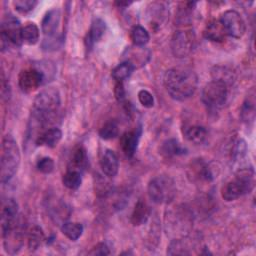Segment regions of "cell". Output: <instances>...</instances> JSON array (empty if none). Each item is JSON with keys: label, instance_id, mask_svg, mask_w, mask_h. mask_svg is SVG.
<instances>
[{"label": "cell", "instance_id": "17", "mask_svg": "<svg viewBox=\"0 0 256 256\" xmlns=\"http://www.w3.org/2000/svg\"><path fill=\"white\" fill-rule=\"evenodd\" d=\"M62 138V132L59 128L52 127L41 132L36 138V144L39 146L55 147Z\"/></svg>", "mask_w": 256, "mask_h": 256}, {"label": "cell", "instance_id": "34", "mask_svg": "<svg viewBox=\"0 0 256 256\" xmlns=\"http://www.w3.org/2000/svg\"><path fill=\"white\" fill-rule=\"evenodd\" d=\"M36 167L40 172L44 174H49L54 169V161L50 157H43L38 160Z\"/></svg>", "mask_w": 256, "mask_h": 256}, {"label": "cell", "instance_id": "3", "mask_svg": "<svg viewBox=\"0 0 256 256\" xmlns=\"http://www.w3.org/2000/svg\"><path fill=\"white\" fill-rule=\"evenodd\" d=\"M255 185V173L252 167L239 169L234 177L221 189V196L225 201H234L250 193Z\"/></svg>", "mask_w": 256, "mask_h": 256}, {"label": "cell", "instance_id": "5", "mask_svg": "<svg viewBox=\"0 0 256 256\" xmlns=\"http://www.w3.org/2000/svg\"><path fill=\"white\" fill-rule=\"evenodd\" d=\"M147 192L154 203L167 204L172 202L176 195V185L170 176L159 175L150 180Z\"/></svg>", "mask_w": 256, "mask_h": 256}, {"label": "cell", "instance_id": "28", "mask_svg": "<svg viewBox=\"0 0 256 256\" xmlns=\"http://www.w3.org/2000/svg\"><path fill=\"white\" fill-rule=\"evenodd\" d=\"M149 13L148 16L150 18V22L153 25H160L165 17H166V13H165V7L161 4V3H152L149 7Z\"/></svg>", "mask_w": 256, "mask_h": 256}, {"label": "cell", "instance_id": "6", "mask_svg": "<svg viewBox=\"0 0 256 256\" xmlns=\"http://www.w3.org/2000/svg\"><path fill=\"white\" fill-rule=\"evenodd\" d=\"M228 96V85L221 80H212L208 82L202 90L201 99L202 102L209 109H219L221 108Z\"/></svg>", "mask_w": 256, "mask_h": 256}, {"label": "cell", "instance_id": "30", "mask_svg": "<svg viewBox=\"0 0 256 256\" xmlns=\"http://www.w3.org/2000/svg\"><path fill=\"white\" fill-rule=\"evenodd\" d=\"M149 33L148 31L142 27V26H134L131 30V39L133 41V43L136 45V46H144L148 43L149 41Z\"/></svg>", "mask_w": 256, "mask_h": 256}, {"label": "cell", "instance_id": "13", "mask_svg": "<svg viewBox=\"0 0 256 256\" xmlns=\"http://www.w3.org/2000/svg\"><path fill=\"white\" fill-rule=\"evenodd\" d=\"M59 24H60V11L58 9H52L45 14L41 23L42 32L45 36L44 42L49 41V43L51 44V41L55 40Z\"/></svg>", "mask_w": 256, "mask_h": 256}, {"label": "cell", "instance_id": "14", "mask_svg": "<svg viewBox=\"0 0 256 256\" xmlns=\"http://www.w3.org/2000/svg\"><path fill=\"white\" fill-rule=\"evenodd\" d=\"M140 130H134L125 132L120 139V145L123 153L126 157L131 158L137 149L139 138H140Z\"/></svg>", "mask_w": 256, "mask_h": 256}, {"label": "cell", "instance_id": "31", "mask_svg": "<svg viewBox=\"0 0 256 256\" xmlns=\"http://www.w3.org/2000/svg\"><path fill=\"white\" fill-rule=\"evenodd\" d=\"M118 132L119 129L117 123L113 120H110L102 126V128L99 131V135L104 140H110L115 138L118 135Z\"/></svg>", "mask_w": 256, "mask_h": 256}, {"label": "cell", "instance_id": "36", "mask_svg": "<svg viewBox=\"0 0 256 256\" xmlns=\"http://www.w3.org/2000/svg\"><path fill=\"white\" fill-rule=\"evenodd\" d=\"M247 152V147H246V143L244 140H238L236 145H235V149H234V158L235 159H242Z\"/></svg>", "mask_w": 256, "mask_h": 256}, {"label": "cell", "instance_id": "38", "mask_svg": "<svg viewBox=\"0 0 256 256\" xmlns=\"http://www.w3.org/2000/svg\"><path fill=\"white\" fill-rule=\"evenodd\" d=\"M114 93H115V97L119 103H122L125 101V90L123 87V82H116Z\"/></svg>", "mask_w": 256, "mask_h": 256}, {"label": "cell", "instance_id": "19", "mask_svg": "<svg viewBox=\"0 0 256 256\" xmlns=\"http://www.w3.org/2000/svg\"><path fill=\"white\" fill-rule=\"evenodd\" d=\"M241 119L243 122L249 124L254 121L255 118V93L254 89H251L250 93L246 97L241 107Z\"/></svg>", "mask_w": 256, "mask_h": 256}, {"label": "cell", "instance_id": "10", "mask_svg": "<svg viewBox=\"0 0 256 256\" xmlns=\"http://www.w3.org/2000/svg\"><path fill=\"white\" fill-rule=\"evenodd\" d=\"M187 175L196 184L210 183L214 178L211 167L203 159H194L188 166Z\"/></svg>", "mask_w": 256, "mask_h": 256}, {"label": "cell", "instance_id": "4", "mask_svg": "<svg viewBox=\"0 0 256 256\" xmlns=\"http://www.w3.org/2000/svg\"><path fill=\"white\" fill-rule=\"evenodd\" d=\"M20 164V150L17 142L11 135L4 136L1 145L0 179L2 183L8 182L17 172Z\"/></svg>", "mask_w": 256, "mask_h": 256}, {"label": "cell", "instance_id": "25", "mask_svg": "<svg viewBox=\"0 0 256 256\" xmlns=\"http://www.w3.org/2000/svg\"><path fill=\"white\" fill-rule=\"evenodd\" d=\"M134 69L135 65L132 62H122L112 70V77L116 80V82H123L132 74Z\"/></svg>", "mask_w": 256, "mask_h": 256}, {"label": "cell", "instance_id": "18", "mask_svg": "<svg viewBox=\"0 0 256 256\" xmlns=\"http://www.w3.org/2000/svg\"><path fill=\"white\" fill-rule=\"evenodd\" d=\"M204 36L210 41L222 42L227 36V33L220 20H212L206 25L204 29Z\"/></svg>", "mask_w": 256, "mask_h": 256}, {"label": "cell", "instance_id": "23", "mask_svg": "<svg viewBox=\"0 0 256 256\" xmlns=\"http://www.w3.org/2000/svg\"><path fill=\"white\" fill-rule=\"evenodd\" d=\"M160 153L166 157L171 158L185 153V149L180 145V143L175 139L166 140L160 147Z\"/></svg>", "mask_w": 256, "mask_h": 256}, {"label": "cell", "instance_id": "15", "mask_svg": "<svg viewBox=\"0 0 256 256\" xmlns=\"http://www.w3.org/2000/svg\"><path fill=\"white\" fill-rule=\"evenodd\" d=\"M100 166L106 176L114 177L119 170V160L116 153L112 150H106L100 159Z\"/></svg>", "mask_w": 256, "mask_h": 256}, {"label": "cell", "instance_id": "26", "mask_svg": "<svg viewBox=\"0 0 256 256\" xmlns=\"http://www.w3.org/2000/svg\"><path fill=\"white\" fill-rule=\"evenodd\" d=\"M61 231L68 239L76 241L83 233V226L78 222H64L61 226Z\"/></svg>", "mask_w": 256, "mask_h": 256}, {"label": "cell", "instance_id": "20", "mask_svg": "<svg viewBox=\"0 0 256 256\" xmlns=\"http://www.w3.org/2000/svg\"><path fill=\"white\" fill-rule=\"evenodd\" d=\"M184 135L190 142L200 145L207 140L208 132L203 126L192 125L185 129Z\"/></svg>", "mask_w": 256, "mask_h": 256}, {"label": "cell", "instance_id": "39", "mask_svg": "<svg viewBox=\"0 0 256 256\" xmlns=\"http://www.w3.org/2000/svg\"><path fill=\"white\" fill-rule=\"evenodd\" d=\"M116 4L118 6H128L129 4H131V2H116Z\"/></svg>", "mask_w": 256, "mask_h": 256}, {"label": "cell", "instance_id": "27", "mask_svg": "<svg viewBox=\"0 0 256 256\" xmlns=\"http://www.w3.org/2000/svg\"><path fill=\"white\" fill-rule=\"evenodd\" d=\"M39 40V28L35 23H27L22 27V41L28 45H34Z\"/></svg>", "mask_w": 256, "mask_h": 256}, {"label": "cell", "instance_id": "22", "mask_svg": "<svg viewBox=\"0 0 256 256\" xmlns=\"http://www.w3.org/2000/svg\"><path fill=\"white\" fill-rule=\"evenodd\" d=\"M87 159L88 158H87V153L85 148L82 146H79L73 151L72 158L70 159V162L67 168H71V169H75L83 172V170L87 165V161H88Z\"/></svg>", "mask_w": 256, "mask_h": 256}, {"label": "cell", "instance_id": "29", "mask_svg": "<svg viewBox=\"0 0 256 256\" xmlns=\"http://www.w3.org/2000/svg\"><path fill=\"white\" fill-rule=\"evenodd\" d=\"M44 241L43 230L39 226L31 228L28 234V247L30 250H36Z\"/></svg>", "mask_w": 256, "mask_h": 256}, {"label": "cell", "instance_id": "32", "mask_svg": "<svg viewBox=\"0 0 256 256\" xmlns=\"http://www.w3.org/2000/svg\"><path fill=\"white\" fill-rule=\"evenodd\" d=\"M188 245L183 239H175L168 246L167 253L170 255H187L190 254L188 251Z\"/></svg>", "mask_w": 256, "mask_h": 256}, {"label": "cell", "instance_id": "2", "mask_svg": "<svg viewBox=\"0 0 256 256\" xmlns=\"http://www.w3.org/2000/svg\"><path fill=\"white\" fill-rule=\"evenodd\" d=\"M59 107V91L53 87L46 88L35 97L32 106V116L39 124H44L54 117Z\"/></svg>", "mask_w": 256, "mask_h": 256}, {"label": "cell", "instance_id": "35", "mask_svg": "<svg viewBox=\"0 0 256 256\" xmlns=\"http://www.w3.org/2000/svg\"><path fill=\"white\" fill-rule=\"evenodd\" d=\"M138 100L141 103V105L146 108H151L154 105V97L149 91L144 89L138 92Z\"/></svg>", "mask_w": 256, "mask_h": 256}, {"label": "cell", "instance_id": "11", "mask_svg": "<svg viewBox=\"0 0 256 256\" xmlns=\"http://www.w3.org/2000/svg\"><path fill=\"white\" fill-rule=\"evenodd\" d=\"M44 73L36 68H27L20 72L18 84L25 93H30L39 88L44 81Z\"/></svg>", "mask_w": 256, "mask_h": 256}, {"label": "cell", "instance_id": "16", "mask_svg": "<svg viewBox=\"0 0 256 256\" xmlns=\"http://www.w3.org/2000/svg\"><path fill=\"white\" fill-rule=\"evenodd\" d=\"M105 29H106V25L102 19L95 18L92 21L90 29L85 38V45L87 49L92 48V46L102 38L105 32Z\"/></svg>", "mask_w": 256, "mask_h": 256}, {"label": "cell", "instance_id": "37", "mask_svg": "<svg viewBox=\"0 0 256 256\" xmlns=\"http://www.w3.org/2000/svg\"><path fill=\"white\" fill-rule=\"evenodd\" d=\"M90 255H108L110 254L109 248L105 243H98L92 250L89 252Z\"/></svg>", "mask_w": 256, "mask_h": 256}, {"label": "cell", "instance_id": "1", "mask_svg": "<svg viewBox=\"0 0 256 256\" xmlns=\"http://www.w3.org/2000/svg\"><path fill=\"white\" fill-rule=\"evenodd\" d=\"M163 82L171 98L184 101L195 93L198 78L196 73L189 68L173 67L165 72Z\"/></svg>", "mask_w": 256, "mask_h": 256}, {"label": "cell", "instance_id": "33", "mask_svg": "<svg viewBox=\"0 0 256 256\" xmlns=\"http://www.w3.org/2000/svg\"><path fill=\"white\" fill-rule=\"evenodd\" d=\"M37 4L38 2L35 0H16L13 2L16 11L20 13H28L32 11Z\"/></svg>", "mask_w": 256, "mask_h": 256}, {"label": "cell", "instance_id": "24", "mask_svg": "<svg viewBox=\"0 0 256 256\" xmlns=\"http://www.w3.org/2000/svg\"><path fill=\"white\" fill-rule=\"evenodd\" d=\"M62 182L63 185L68 189L75 190L79 188L82 183V172L75 169L67 168L66 172L62 177Z\"/></svg>", "mask_w": 256, "mask_h": 256}, {"label": "cell", "instance_id": "12", "mask_svg": "<svg viewBox=\"0 0 256 256\" xmlns=\"http://www.w3.org/2000/svg\"><path fill=\"white\" fill-rule=\"evenodd\" d=\"M18 204L13 198H8L2 203L1 209V232L4 236L16 223Z\"/></svg>", "mask_w": 256, "mask_h": 256}, {"label": "cell", "instance_id": "9", "mask_svg": "<svg viewBox=\"0 0 256 256\" xmlns=\"http://www.w3.org/2000/svg\"><path fill=\"white\" fill-rule=\"evenodd\" d=\"M219 20L228 36L238 39L244 35L246 29L245 22L237 11L226 10L224 13H222Z\"/></svg>", "mask_w": 256, "mask_h": 256}, {"label": "cell", "instance_id": "8", "mask_svg": "<svg viewBox=\"0 0 256 256\" xmlns=\"http://www.w3.org/2000/svg\"><path fill=\"white\" fill-rule=\"evenodd\" d=\"M195 36L191 31H176L171 38V51L177 58L188 56L194 47Z\"/></svg>", "mask_w": 256, "mask_h": 256}, {"label": "cell", "instance_id": "21", "mask_svg": "<svg viewBox=\"0 0 256 256\" xmlns=\"http://www.w3.org/2000/svg\"><path fill=\"white\" fill-rule=\"evenodd\" d=\"M149 215H150L149 207L147 206V204L144 201L139 200L135 204L133 213L131 215V222L135 226L142 225L147 221Z\"/></svg>", "mask_w": 256, "mask_h": 256}, {"label": "cell", "instance_id": "7", "mask_svg": "<svg viewBox=\"0 0 256 256\" xmlns=\"http://www.w3.org/2000/svg\"><path fill=\"white\" fill-rule=\"evenodd\" d=\"M22 41V26L17 18L7 16L1 24V49L4 51L9 44L20 46Z\"/></svg>", "mask_w": 256, "mask_h": 256}]
</instances>
